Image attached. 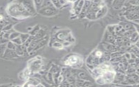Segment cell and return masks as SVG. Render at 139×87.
I'll list each match as a JSON object with an SVG mask.
<instances>
[{
	"instance_id": "1",
	"label": "cell",
	"mask_w": 139,
	"mask_h": 87,
	"mask_svg": "<svg viewBox=\"0 0 139 87\" xmlns=\"http://www.w3.org/2000/svg\"><path fill=\"white\" fill-rule=\"evenodd\" d=\"M3 19V16L2 15H0V20H1V19Z\"/></svg>"
}]
</instances>
